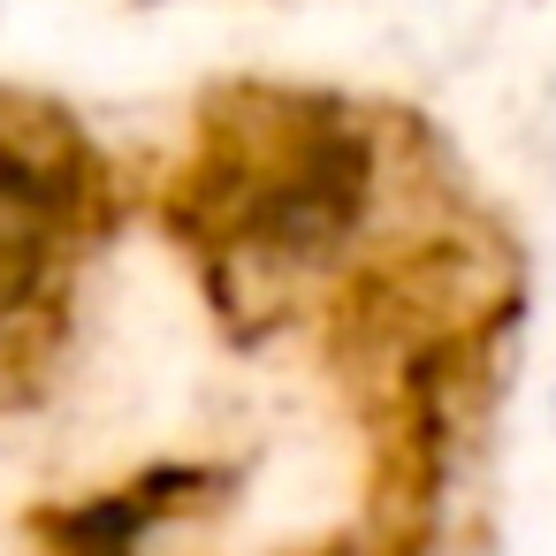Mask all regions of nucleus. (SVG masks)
I'll use <instances>...</instances> for the list:
<instances>
[{"label":"nucleus","mask_w":556,"mask_h":556,"mask_svg":"<svg viewBox=\"0 0 556 556\" xmlns=\"http://www.w3.org/2000/svg\"><path fill=\"white\" fill-rule=\"evenodd\" d=\"M222 199V244L290 275L328 252H343L374 206V146L336 123H290L260 161L214 176Z\"/></svg>","instance_id":"obj_1"},{"label":"nucleus","mask_w":556,"mask_h":556,"mask_svg":"<svg viewBox=\"0 0 556 556\" xmlns=\"http://www.w3.org/2000/svg\"><path fill=\"white\" fill-rule=\"evenodd\" d=\"M85 168L70 138H0V320H16L62 260Z\"/></svg>","instance_id":"obj_2"}]
</instances>
